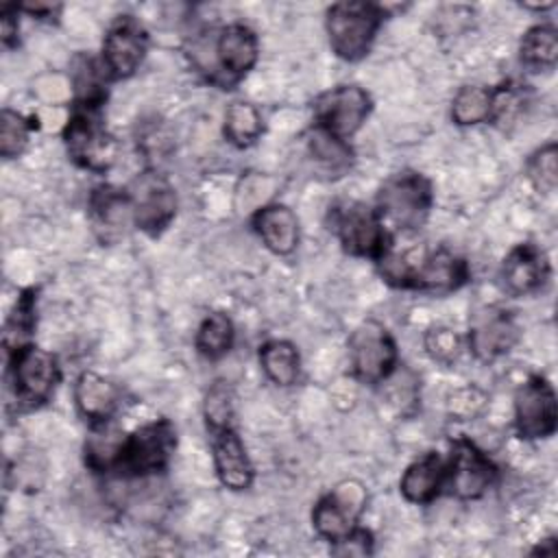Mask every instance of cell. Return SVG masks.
<instances>
[{
  "label": "cell",
  "instance_id": "cell-1",
  "mask_svg": "<svg viewBox=\"0 0 558 558\" xmlns=\"http://www.w3.org/2000/svg\"><path fill=\"white\" fill-rule=\"evenodd\" d=\"M63 144L78 168L96 174L111 170L118 159V140L105 124V102H72Z\"/></svg>",
  "mask_w": 558,
  "mask_h": 558
},
{
  "label": "cell",
  "instance_id": "cell-2",
  "mask_svg": "<svg viewBox=\"0 0 558 558\" xmlns=\"http://www.w3.org/2000/svg\"><path fill=\"white\" fill-rule=\"evenodd\" d=\"M386 9L375 2H336L325 13V31L333 54L342 61H362L377 37Z\"/></svg>",
  "mask_w": 558,
  "mask_h": 558
},
{
  "label": "cell",
  "instance_id": "cell-3",
  "mask_svg": "<svg viewBox=\"0 0 558 558\" xmlns=\"http://www.w3.org/2000/svg\"><path fill=\"white\" fill-rule=\"evenodd\" d=\"M434 205V190L425 174L416 170H399L390 174L375 198V209L384 225L412 233L423 227Z\"/></svg>",
  "mask_w": 558,
  "mask_h": 558
},
{
  "label": "cell",
  "instance_id": "cell-4",
  "mask_svg": "<svg viewBox=\"0 0 558 558\" xmlns=\"http://www.w3.org/2000/svg\"><path fill=\"white\" fill-rule=\"evenodd\" d=\"M196 44L211 52V59L196 70L203 72L209 83L220 85L222 89L240 83L255 68L259 57V41L255 31L240 22L220 26L216 33H211L209 44Z\"/></svg>",
  "mask_w": 558,
  "mask_h": 558
},
{
  "label": "cell",
  "instance_id": "cell-5",
  "mask_svg": "<svg viewBox=\"0 0 558 558\" xmlns=\"http://www.w3.org/2000/svg\"><path fill=\"white\" fill-rule=\"evenodd\" d=\"M177 449V429L168 418H155L124 434L113 471L120 477H146L166 471Z\"/></svg>",
  "mask_w": 558,
  "mask_h": 558
},
{
  "label": "cell",
  "instance_id": "cell-6",
  "mask_svg": "<svg viewBox=\"0 0 558 558\" xmlns=\"http://www.w3.org/2000/svg\"><path fill=\"white\" fill-rule=\"evenodd\" d=\"M329 229L342 251L353 257L377 259L390 242L384 220L375 207L360 201H338L329 207Z\"/></svg>",
  "mask_w": 558,
  "mask_h": 558
},
{
  "label": "cell",
  "instance_id": "cell-7",
  "mask_svg": "<svg viewBox=\"0 0 558 558\" xmlns=\"http://www.w3.org/2000/svg\"><path fill=\"white\" fill-rule=\"evenodd\" d=\"M59 379L61 366L54 353L33 342L9 353V384L22 410H37L48 403Z\"/></svg>",
  "mask_w": 558,
  "mask_h": 558
},
{
  "label": "cell",
  "instance_id": "cell-8",
  "mask_svg": "<svg viewBox=\"0 0 558 558\" xmlns=\"http://www.w3.org/2000/svg\"><path fill=\"white\" fill-rule=\"evenodd\" d=\"M349 366L362 384H384L399 366V349L390 331L377 320L360 323L349 340Z\"/></svg>",
  "mask_w": 558,
  "mask_h": 558
},
{
  "label": "cell",
  "instance_id": "cell-9",
  "mask_svg": "<svg viewBox=\"0 0 558 558\" xmlns=\"http://www.w3.org/2000/svg\"><path fill=\"white\" fill-rule=\"evenodd\" d=\"M126 192L133 207V227L150 238L161 235L174 220L179 207L170 181L155 170H146L133 179Z\"/></svg>",
  "mask_w": 558,
  "mask_h": 558
},
{
  "label": "cell",
  "instance_id": "cell-10",
  "mask_svg": "<svg viewBox=\"0 0 558 558\" xmlns=\"http://www.w3.org/2000/svg\"><path fill=\"white\" fill-rule=\"evenodd\" d=\"M312 109L316 126L349 142L371 116L373 98L360 85H336L318 94Z\"/></svg>",
  "mask_w": 558,
  "mask_h": 558
},
{
  "label": "cell",
  "instance_id": "cell-11",
  "mask_svg": "<svg viewBox=\"0 0 558 558\" xmlns=\"http://www.w3.org/2000/svg\"><path fill=\"white\" fill-rule=\"evenodd\" d=\"M364 508L366 488L355 480H344L314 504L312 527L320 538L336 543L357 527Z\"/></svg>",
  "mask_w": 558,
  "mask_h": 558
},
{
  "label": "cell",
  "instance_id": "cell-12",
  "mask_svg": "<svg viewBox=\"0 0 558 558\" xmlns=\"http://www.w3.org/2000/svg\"><path fill=\"white\" fill-rule=\"evenodd\" d=\"M558 401L543 375H530L514 392V429L523 440H543L556 434Z\"/></svg>",
  "mask_w": 558,
  "mask_h": 558
},
{
  "label": "cell",
  "instance_id": "cell-13",
  "mask_svg": "<svg viewBox=\"0 0 558 558\" xmlns=\"http://www.w3.org/2000/svg\"><path fill=\"white\" fill-rule=\"evenodd\" d=\"M497 480L495 462L469 438H458L445 462V488L456 499H480Z\"/></svg>",
  "mask_w": 558,
  "mask_h": 558
},
{
  "label": "cell",
  "instance_id": "cell-14",
  "mask_svg": "<svg viewBox=\"0 0 558 558\" xmlns=\"http://www.w3.org/2000/svg\"><path fill=\"white\" fill-rule=\"evenodd\" d=\"M148 52V33L133 15H118L102 39L100 63L109 81L133 76Z\"/></svg>",
  "mask_w": 558,
  "mask_h": 558
},
{
  "label": "cell",
  "instance_id": "cell-15",
  "mask_svg": "<svg viewBox=\"0 0 558 558\" xmlns=\"http://www.w3.org/2000/svg\"><path fill=\"white\" fill-rule=\"evenodd\" d=\"M519 340V325L512 314L499 305L477 310L469 325L466 344L480 362H493L506 355Z\"/></svg>",
  "mask_w": 558,
  "mask_h": 558
},
{
  "label": "cell",
  "instance_id": "cell-16",
  "mask_svg": "<svg viewBox=\"0 0 558 558\" xmlns=\"http://www.w3.org/2000/svg\"><path fill=\"white\" fill-rule=\"evenodd\" d=\"M551 266L536 244L521 242L504 257L499 268V281L510 296H530L545 288L549 281Z\"/></svg>",
  "mask_w": 558,
  "mask_h": 558
},
{
  "label": "cell",
  "instance_id": "cell-17",
  "mask_svg": "<svg viewBox=\"0 0 558 558\" xmlns=\"http://www.w3.org/2000/svg\"><path fill=\"white\" fill-rule=\"evenodd\" d=\"M471 277L466 259L453 255L447 248L438 251H421L412 277H410V288L416 292H427V294H447L458 288H462Z\"/></svg>",
  "mask_w": 558,
  "mask_h": 558
},
{
  "label": "cell",
  "instance_id": "cell-18",
  "mask_svg": "<svg viewBox=\"0 0 558 558\" xmlns=\"http://www.w3.org/2000/svg\"><path fill=\"white\" fill-rule=\"evenodd\" d=\"M209 440H211L214 469L220 484L235 493L251 488L255 480V466L246 453V447L235 425L209 432Z\"/></svg>",
  "mask_w": 558,
  "mask_h": 558
},
{
  "label": "cell",
  "instance_id": "cell-19",
  "mask_svg": "<svg viewBox=\"0 0 558 558\" xmlns=\"http://www.w3.org/2000/svg\"><path fill=\"white\" fill-rule=\"evenodd\" d=\"M87 209H89L92 227L102 242H111L120 238L124 229L133 225V207H131L129 192L111 183H102L92 190Z\"/></svg>",
  "mask_w": 558,
  "mask_h": 558
},
{
  "label": "cell",
  "instance_id": "cell-20",
  "mask_svg": "<svg viewBox=\"0 0 558 558\" xmlns=\"http://www.w3.org/2000/svg\"><path fill=\"white\" fill-rule=\"evenodd\" d=\"M251 227L264 246L279 257L292 255L299 246V218L283 203L259 205L251 216Z\"/></svg>",
  "mask_w": 558,
  "mask_h": 558
},
{
  "label": "cell",
  "instance_id": "cell-21",
  "mask_svg": "<svg viewBox=\"0 0 558 558\" xmlns=\"http://www.w3.org/2000/svg\"><path fill=\"white\" fill-rule=\"evenodd\" d=\"M120 388L94 373V371H83L76 377L74 384V403L78 414L89 423V425H100L113 421L118 408H120Z\"/></svg>",
  "mask_w": 558,
  "mask_h": 558
},
{
  "label": "cell",
  "instance_id": "cell-22",
  "mask_svg": "<svg viewBox=\"0 0 558 558\" xmlns=\"http://www.w3.org/2000/svg\"><path fill=\"white\" fill-rule=\"evenodd\" d=\"M445 488V460L427 451L418 460H414L399 480V493L410 504H429Z\"/></svg>",
  "mask_w": 558,
  "mask_h": 558
},
{
  "label": "cell",
  "instance_id": "cell-23",
  "mask_svg": "<svg viewBox=\"0 0 558 558\" xmlns=\"http://www.w3.org/2000/svg\"><path fill=\"white\" fill-rule=\"evenodd\" d=\"M307 155L327 174L340 177L353 163V148L347 140L331 135L320 126H312L307 133Z\"/></svg>",
  "mask_w": 558,
  "mask_h": 558
},
{
  "label": "cell",
  "instance_id": "cell-24",
  "mask_svg": "<svg viewBox=\"0 0 558 558\" xmlns=\"http://www.w3.org/2000/svg\"><path fill=\"white\" fill-rule=\"evenodd\" d=\"M495 96H497L495 87L462 85L451 100L449 116L458 126H475L482 122H493Z\"/></svg>",
  "mask_w": 558,
  "mask_h": 558
},
{
  "label": "cell",
  "instance_id": "cell-25",
  "mask_svg": "<svg viewBox=\"0 0 558 558\" xmlns=\"http://www.w3.org/2000/svg\"><path fill=\"white\" fill-rule=\"evenodd\" d=\"M259 366L275 386H292L301 375V355L290 340H268L259 347Z\"/></svg>",
  "mask_w": 558,
  "mask_h": 558
},
{
  "label": "cell",
  "instance_id": "cell-26",
  "mask_svg": "<svg viewBox=\"0 0 558 558\" xmlns=\"http://www.w3.org/2000/svg\"><path fill=\"white\" fill-rule=\"evenodd\" d=\"M35 327H37V290L26 288L15 299L13 310L4 323L2 344L7 349V355L22 349L24 344H31V336Z\"/></svg>",
  "mask_w": 558,
  "mask_h": 558
},
{
  "label": "cell",
  "instance_id": "cell-27",
  "mask_svg": "<svg viewBox=\"0 0 558 558\" xmlns=\"http://www.w3.org/2000/svg\"><path fill=\"white\" fill-rule=\"evenodd\" d=\"M519 59L525 68L551 70L558 61V31L554 24H536L525 31L519 44Z\"/></svg>",
  "mask_w": 558,
  "mask_h": 558
},
{
  "label": "cell",
  "instance_id": "cell-28",
  "mask_svg": "<svg viewBox=\"0 0 558 558\" xmlns=\"http://www.w3.org/2000/svg\"><path fill=\"white\" fill-rule=\"evenodd\" d=\"M262 133H264V120L255 105H251L246 100H233L225 109L222 135L229 144H233L238 148H246V146L255 144Z\"/></svg>",
  "mask_w": 558,
  "mask_h": 558
},
{
  "label": "cell",
  "instance_id": "cell-29",
  "mask_svg": "<svg viewBox=\"0 0 558 558\" xmlns=\"http://www.w3.org/2000/svg\"><path fill=\"white\" fill-rule=\"evenodd\" d=\"M233 340H235L233 320L222 312H214L198 325L194 347L205 360H220L231 351Z\"/></svg>",
  "mask_w": 558,
  "mask_h": 558
},
{
  "label": "cell",
  "instance_id": "cell-30",
  "mask_svg": "<svg viewBox=\"0 0 558 558\" xmlns=\"http://www.w3.org/2000/svg\"><path fill=\"white\" fill-rule=\"evenodd\" d=\"M35 122H37L35 118H28L20 111H13L9 107L2 109V113H0V155L4 159H15L26 150L31 135L37 129Z\"/></svg>",
  "mask_w": 558,
  "mask_h": 558
},
{
  "label": "cell",
  "instance_id": "cell-31",
  "mask_svg": "<svg viewBox=\"0 0 558 558\" xmlns=\"http://www.w3.org/2000/svg\"><path fill=\"white\" fill-rule=\"evenodd\" d=\"M235 397L227 381H216L205 392L203 401V418L207 432H216L222 427L235 425Z\"/></svg>",
  "mask_w": 558,
  "mask_h": 558
},
{
  "label": "cell",
  "instance_id": "cell-32",
  "mask_svg": "<svg viewBox=\"0 0 558 558\" xmlns=\"http://www.w3.org/2000/svg\"><path fill=\"white\" fill-rule=\"evenodd\" d=\"M527 177L538 192H554L558 183V146L549 142L527 159Z\"/></svg>",
  "mask_w": 558,
  "mask_h": 558
},
{
  "label": "cell",
  "instance_id": "cell-33",
  "mask_svg": "<svg viewBox=\"0 0 558 558\" xmlns=\"http://www.w3.org/2000/svg\"><path fill=\"white\" fill-rule=\"evenodd\" d=\"M425 349L436 362L451 364L462 351V338L449 327H432L425 333Z\"/></svg>",
  "mask_w": 558,
  "mask_h": 558
},
{
  "label": "cell",
  "instance_id": "cell-34",
  "mask_svg": "<svg viewBox=\"0 0 558 558\" xmlns=\"http://www.w3.org/2000/svg\"><path fill=\"white\" fill-rule=\"evenodd\" d=\"M333 556H371L373 554V534L364 527H355L344 538L331 543Z\"/></svg>",
  "mask_w": 558,
  "mask_h": 558
},
{
  "label": "cell",
  "instance_id": "cell-35",
  "mask_svg": "<svg viewBox=\"0 0 558 558\" xmlns=\"http://www.w3.org/2000/svg\"><path fill=\"white\" fill-rule=\"evenodd\" d=\"M17 13H20L17 4H2L0 9V39L4 48L17 46V31H20Z\"/></svg>",
  "mask_w": 558,
  "mask_h": 558
},
{
  "label": "cell",
  "instance_id": "cell-36",
  "mask_svg": "<svg viewBox=\"0 0 558 558\" xmlns=\"http://www.w3.org/2000/svg\"><path fill=\"white\" fill-rule=\"evenodd\" d=\"M17 7H20V11H24L37 20H52L61 11V4H52V2H24Z\"/></svg>",
  "mask_w": 558,
  "mask_h": 558
},
{
  "label": "cell",
  "instance_id": "cell-37",
  "mask_svg": "<svg viewBox=\"0 0 558 558\" xmlns=\"http://www.w3.org/2000/svg\"><path fill=\"white\" fill-rule=\"evenodd\" d=\"M532 554L554 556V554H556V538H554V536H551V538H545V543H543V545H536V547L532 549Z\"/></svg>",
  "mask_w": 558,
  "mask_h": 558
}]
</instances>
